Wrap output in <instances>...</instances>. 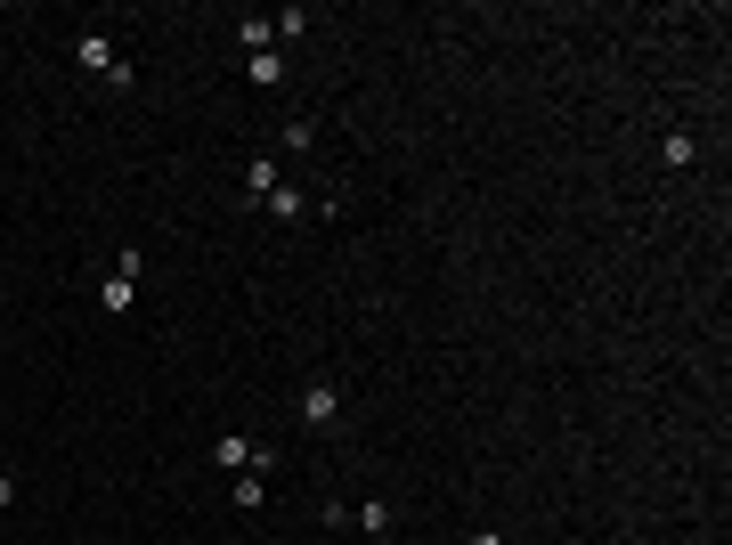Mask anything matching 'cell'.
Listing matches in <instances>:
<instances>
[{"label":"cell","mask_w":732,"mask_h":545,"mask_svg":"<svg viewBox=\"0 0 732 545\" xmlns=\"http://www.w3.org/2000/svg\"><path fill=\"white\" fill-rule=\"evenodd\" d=\"M277 188H285V171H277L269 155H253V163H244V196H253V204H261V196H277Z\"/></svg>","instance_id":"7a4b0ae2"},{"label":"cell","mask_w":732,"mask_h":545,"mask_svg":"<svg viewBox=\"0 0 732 545\" xmlns=\"http://www.w3.org/2000/svg\"><path fill=\"white\" fill-rule=\"evenodd\" d=\"M659 163H667V171H684V163H700L692 131H667V139H659Z\"/></svg>","instance_id":"277c9868"},{"label":"cell","mask_w":732,"mask_h":545,"mask_svg":"<svg viewBox=\"0 0 732 545\" xmlns=\"http://www.w3.org/2000/svg\"><path fill=\"white\" fill-rule=\"evenodd\" d=\"M464 545H505V529H472V537H464Z\"/></svg>","instance_id":"ba28073f"},{"label":"cell","mask_w":732,"mask_h":545,"mask_svg":"<svg viewBox=\"0 0 732 545\" xmlns=\"http://www.w3.org/2000/svg\"><path fill=\"white\" fill-rule=\"evenodd\" d=\"M236 33H244V49H253V57H261V49H269V41H277V33H269V17H244V25H236Z\"/></svg>","instance_id":"52a82bcc"},{"label":"cell","mask_w":732,"mask_h":545,"mask_svg":"<svg viewBox=\"0 0 732 545\" xmlns=\"http://www.w3.org/2000/svg\"><path fill=\"white\" fill-rule=\"evenodd\" d=\"M301 423H318V432H326V423H342V391L318 375V383H301Z\"/></svg>","instance_id":"6da1fadb"},{"label":"cell","mask_w":732,"mask_h":545,"mask_svg":"<svg viewBox=\"0 0 732 545\" xmlns=\"http://www.w3.org/2000/svg\"><path fill=\"white\" fill-rule=\"evenodd\" d=\"M269 212H277V220H301V212H310V196H301V188H277Z\"/></svg>","instance_id":"8992f818"},{"label":"cell","mask_w":732,"mask_h":545,"mask_svg":"<svg viewBox=\"0 0 732 545\" xmlns=\"http://www.w3.org/2000/svg\"><path fill=\"white\" fill-rule=\"evenodd\" d=\"M253 82H261V90H277V82H285V57H277V49H261V57H253Z\"/></svg>","instance_id":"5b68a950"},{"label":"cell","mask_w":732,"mask_h":545,"mask_svg":"<svg viewBox=\"0 0 732 545\" xmlns=\"http://www.w3.org/2000/svg\"><path fill=\"white\" fill-rule=\"evenodd\" d=\"M82 66H90V74H114V82H131V74L114 66V41H106V33H90V41H82Z\"/></svg>","instance_id":"3957f363"},{"label":"cell","mask_w":732,"mask_h":545,"mask_svg":"<svg viewBox=\"0 0 732 545\" xmlns=\"http://www.w3.org/2000/svg\"><path fill=\"white\" fill-rule=\"evenodd\" d=\"M9 505H17V480H9V472H0V513H9Z\"/></svg>","instance_id":"9c48e42d"}]
</instances>
